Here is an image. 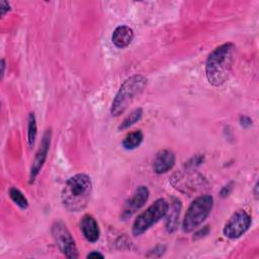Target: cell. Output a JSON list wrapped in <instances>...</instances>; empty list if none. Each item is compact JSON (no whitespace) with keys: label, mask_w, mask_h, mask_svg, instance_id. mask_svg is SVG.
I'll return each mask as SVG.
<instances>
[{"label":"cell","mask_w":259,"mask_h":259,"mask_svg":"<svg viewBox=\"0 0 259 259\" xmlns=\"http://www.w3.org/2000/svg\"><path fill=\"white\" fill-rule=\"evenodd\" d=\"M180 209H181L180 200L174 198L171 203V206L168 207V210L166 213L167 217L165 220V227L169 233L175 232L178 227V219H179Z\"/></svg>","instance_id":"obj_13"},{"label":"cell","mask_w":259,"mask_h":259,"mask_svg":"<svg viewBox=\"0 0 259 259\" xmlns=\"http://www.w3.org/2000/svg\"><path fill=\"white\" fill-rule=\"evenodd\" d=\"M80 226H81L82 234L88 242L94 243L98 240L99 228H98L97 222L95 221V219L92 215H90V214L84 215L81 221Z\"/></svg>","instance_id":"obj_12"},{"label":"cell","mask_w":259,"mask_h":259,"mask_svg":"<svg viewBox=\"0 0 259 259\" xmlns=\"http://www.w3.org/2000/svg\"><path fill=\"white\" fill-rule=\"evenodd\" d=\"M257 188H258V183H256V184H255V188H254V195H255V198H256V199H257V197H258Z\"/></svg>","instance_id":"obj_22"},{"label":"cell","mask_w":259,"mask_h":259,"mask_svg":"<svg viewBox=\"0 0 259 259\" xmlns=\"http://www.w3.org/2000/svg\"><path fill=\"white\" fill-rule=\"evenodd\" d=\"M148 198H149V189L144 185L139 186L135 190L133 195L124 203V206L122 208V212L120 215L122 220H126L131 218L137 210H139L147 202Z\"/></svg>","instance_id":"obj_8"},{"label":"cell","mask_w":259,"mask_h":259,"mask_svg":"<svg viewBox=\"0 0 259 259\" xmlns=\"http://www.w3.org/2000/svg\"><path fill=\"white\" fill-rule=\"evenodd\" d=\"M235 46L232 42L224 44L215 48L208 56L205 64V74L208 82L218 87L229 78Z\"/></svg>","instance_id":"obj_2"},{"label":"cell","mask_w":259,"mask_h":259,"mask_svg":"<svg viewBox=\"0 0 259 259\" xmlns=\"http://www.w3.org/2000/svg\"><path fill=\"white\" fill-rule=\"evenodd\" d=\"M4 69H5V62H4V60H2L1 61V74H2V76L4 75Z\"/></svg>","instance_id":"obj_21"},{"label":"cell","mask_w":259,"mask_h":259,"mask_svg":"<svg viewBox=\"0 0 259 259\" xmlns=\"http://www.w3.org/2000/svg\"><path fill=\"white\" fill-rule=\"evenodd\" d=\"M97 257L103 258L104 256H103L101 253L97 252V251H93V252H91V253H89V254L87 255V258H97Z\"/></svg>","instance_id":"obj_20"},{"label":"cell","mask_w":259,"mask_h":259,"mask_svg":"<svg viewBox=\"0 0 259 259\" xmlns=\"http://www.w3.org/2000/svg\"><path fill=\"white\" fill-rule=\"evenodd\" d=\"M250 225V215L244 209H239L229 219L224 227L223 233L229 239H237L249 229Z\"/></svg>","instance_id":"obj_7"},{"label":"cell","mask_w":259,"mask_h":259,"mask_svg":"<svg viewBox=\"0 0 259 259\" xmlns=\"http://www.w3.org/2000/svg\"><path fill=\"white\" fill-rule=\"evenodd\" d=\"M143 134L141 131H135L126 135L124 140L122 141V147L126 150H134L138 148L143 142Z\"/></svg>","instance_id":"obj_14"},{"label":"cell","mask_w":259,"mask_h":259,"mask_svg":"<svg viewBox=\"0 0 259 259\" xmlns=\"http://www.w3.org/2000/svg\"><path fill=\"white\" fill-rule=\"evenodd\" d=\"M134 39V30L127 25L117 26L111 36L113 45L118 49L126 48Z\"/></svg>","instance_id":"obj_11"},{"label":"cell","mask_w":259,"mask_h":259,"mask_svg":"<svg viewBox=\"0 0 259 259\" xmlns=\"http://www.w3.org/2000/svg\"><path fill=\"white\" fill-rule=\"evenodd\" d=\"M147 85V79L142 75H134L127 78L119 87L115 94L110 112L113 116L120 115L133 101L136 95L143 91Z\"/></svg>","instance_id":"obj_3"},{"label":"cell","mask_w":259,"mask_h":259,"mask_svg":"<svg viewBox=\"0 0 259 259\" xmlns=\"http://www.w3.org/2000/svg\"><path fill=\"white\" fill-rule=\"evenodd\" d=\"M51 137H52V133L50 130H48L44 136H42V140L40 143V147L34 157V160L32 161V165L30 168V174H29V182H32L35 177L37 176V174L39 173L46 159L48 156V152L50 149V144H51Z\"/></svg>","instance_id":"obj_9"},{"label":"cell","mask_w":259,"mask_h":259,"mask_svg":"<svg viewBox=\"0 0 259 259\" xmlns=\"http://www.w3.org/2000/svg\"><path fill=\"white\" fill-rule=\"evenodd\" d=\"M9 196L13 200V202H15L20 208H22V209L27 208L28 201L19 189L15 188V187H11L9 189Z\"/></svg>","instance_id":"obj_15"},{"label":"cell","mask_w":259,"mask_h":259,"mask_svg":"<svg viewBox=\"0 0 259 259\" xmlns=\"http://www.w3.org/2000/svg\"><path fill=\"white\" fill-rule=\"evenodd\" d=\"M143 115V110L141 108H137L135 110H133L124 119L123 121L120 123L119 125V130H124L130 126H132L133 124H135L137 121H139L141 119Z\"/></svg>","instance_id":"obj_16"},{"label":"cell","mask_w":259,"mask_h":259,"mask_svg":"<svg viewBox=\"0 0 259 259\" xmlns=\"http://www.w3.org/2000/svg\"><path fill=\"white\" fill-rule=\"evenodd\" d=\"M92 191V181L84 173L69 178L62 190L63 205L69 211H80L86 207Z\"/></svg>","instance_id":"obj_1"},{"label":"cell","mask_w":259,"mask_h":259,"mask_svg":"<svg viewBox=\"0 0 259 259\" xmlns=\"http://www.w3.org/2000/svg\"><path fill=\"white\" fill-rule=\"evenodd\" d=\"M240 123H241V125H243L244 127H248L249 125L252 124V120H251V118L248 117V116H241V118H240Z\"/></svg>","instance_id":"obj_19"},{"label":"cell","mask_w":259,"mask_h":259,"mask_svg":"<svg viewBox=\"0 0 259 259\" xmlns=\"http://www.w3.org/2000/svg\"><path fill=\"white\" fill-rule=\"evenodd\" d=\"M213 205L212 196L205 194L196 197L188 206L183 219L182 229L186 233L194 231L208 217Z\"/></svg>","instance_id":"obj_4"},{"label":"cell","mask_w":259,"mask_h":259,"mask_svg":"<svg viewBox=\"0 0 259 259\" xmlns=\"http://www.w3.org/2000/svg\"><path fill=\"white\" fill-rule=\"evenodd\" d=\"M175 164V155L170 150H162L158 152L154 159L153 169L157 174H162L170 170Z\"/></svg>","instance_id":"obj_10"},{"label":"cell","mask_w":259,"mask_h":259,"mask_svg":"<svg viewBox=\"0 0 259 259\" xmlns=\"http://www.w3.org/2000/svg\"><path fill=\"white\" fill-rule=\"evenodd\" d=\"M52 234L60 251L68 258H77L78 251L69 230L62 222H56L52 227Z\"/></svg>","instance_id":"obj_6"},{"label":"cell","mask_w":259,"mask_h":259,"mask_svg":"<svg viewBox=\"0 0 259 259\" xmlns=\"http://www.w3.org/2000/svg\"><path fill=\"white\" fill-rule=\"evenodd\" d=\"M27 127H28L27 141H28V145L31 147V146L34 145L36 134H37L36 121H35V116H34L33 112L29 113V115H28V125H27Z\"/></svg>","instance_id":"obj_17"},{"label":"cell","mask_w":259,"mask_h":259,"mask_svg":"<svg viewBox=\"0 0 259 259\" xmlns=\"http://www.w3.org/2000/svg\"><path fill=\"white\" fill-rule=\"evenodd\" d=\"M169 203L164 198L157 199L135 220L132 229L133 235L140 236L145 233L149 228L166 215Z\"/></svg>","instance_id":"obj_5"},{"label":"cell","mask_w":259,"mask_h":259,"mask_svg":"<svg viewBox=\"0 0 259 259\" xmlns=\"http://www.w3.org/2000/svg\"><path fill=\"white\" fill-rule=\"evenodd\" d=\"M10 9V6H9V3L6 2V1H1L0 2V10H1V15L3 16L8 10Z\"/></svg>","instance_id":"obj_18"}]
</instances>
